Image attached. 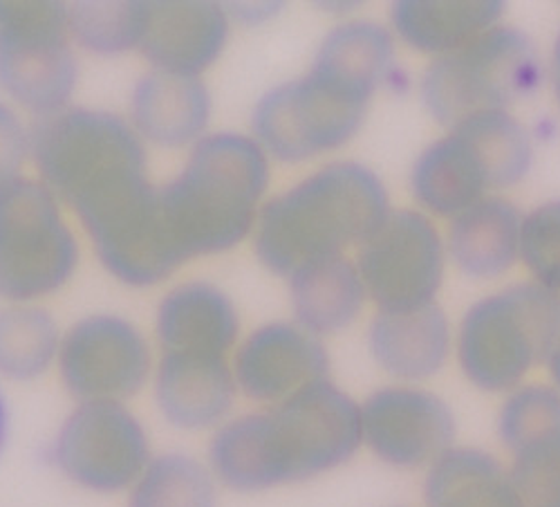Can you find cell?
<instances>
[{"mask_svg":"<svg viewBox=\"0 0 560 507\" xmlns=\"http://www.w3.org/2000/svg\"><path fill=\"white\" fill-rule=\"evenodd\" d=\"M271 182V160L252 135L209 132L175 177L158 187L168 250L182 267L238 247L254 227Z\"/></svg>","mask_w":560,"mask_h":507,"instance_id":"3","label":"cell"},{"mask_svg":"<svg viewBox=\"0 0 560 507\" xmlns=\"http://www.w3.org/2000/svg\"><path fill=\"white\" fill-rule=\"evenodd\" d=\"M427 507H525L509 468L478 447H453L427 470Z\"/></svg>","mask_w":560,"mask_h":507,"instance_id":"24","label":"cell"},{"mask_svg":"<svg viewBox=\"0 0 560 507\" xmlns=\"http://www.w3.org/2000/svg\"><path fill=\"white\" fill-rule=\"evenodd\" d=\"M560 425V393L551 384L525 382L506 393L498 413V438L513 451L532 436Z\"/></svg>","mask_w":560,"mask_h":507,"instance_id":"31","label":"cell"},{"mask_svg":"<svg viewBox=\"0 0 560 507\" xmlns=\"http://www.w3.org/2000/svg\"><path fill=\"white\" fill-rule=\"evenodd\" d=\"M545 66L521 27L495 25L464 48L431 59L419 77L427 113L446 130L462 119L511 111L542 85Z\"/></svg>","mask_w":560,"mask_h":507,"instance_id":"6","label":"cell"},{"mask_svg":"<svg viewBox=\"0 0 560 507\" xmlns=\"http://www.w3.org/2000/svg\"><path fill=\"white\" fill-rule=\"evenodd\" d=\"M153 456L144 423L126 402H77L48 449L66 481L102 496L126 494Z\"/></svg>","mask_w":560,"mask_h":507,"instance_id":"10","label":"cell"},{"mask_svg":"<svg viewBox=\"0 0 560 507\" xmlns=\"http://www.w3.org/2000/svg\"><path fill=\"white\" fill-rule=\"evenodd\" d=\"M545 368H547V373H549V384L560 393V342L549 353V357L545 361Z\"/></svg>","mask_w":560,"mask_h":507,"instance_id":"36","label":"cell"},{"mask_svg":"<svg viewBox=\"0 0 560 507\" xmlns=\"http://www.w3.org/2000/svg\"><path fill=\"white\" fill-rule=\"evenodd\" d=\"M549 79H551V88H553L556 102L560 104V27H558V34H556V38H553V48H551Z\"/></svg>","mask_w":560,"mask_h":507,"instance_id":"35","label":"cell"},{"mask_svg":"<svg viewBox=\"0 0 560 507\" xmlns=\"http://www.w3.org/2000/svg\"><path fill=\"white\" fill-rule=\"evenodd\" d=\"M238 393L260 406L292 397L330 378V353L323 339L296 321H269L241 339L231 355Z\"/></svg>","mask_w":560,"mask_h":507,"instance_id":"14","label":"cell"},{"mask_svg":"<svg viewBox=\"0 0 560 507\" xmlns=\"http://www.w3.org/2000/svg\"><path fill=\"white\" fill-rule=\"evenodd\" d=\"M149 3L119 0V3H74L68 5L70 38L92 55H121L139 50L144 36Z\"/></svg>","mask_w":560,"mask_h":507,"instance_id":"29","label":"cell"},{"mask_svg":"<svg viewBox=\"0 0 560 507\" xmlns=\"http://www.w3.org/2000/svg\"><path fill=\"white\" fill-rule=\"evenodd\" d=\"M521 263L532 281L560 295V200H549L525 214Z\"/></svg>","mask_w":560,"mask_h":507,"instance_id":"32","label":"cell"},{"mask_svg":"<svg viewBox=\"0 0 560 507\" xmlns=\"http://www.w3.org/2000/svg\"><path fill=\"white\" fill-rule=\"evenodd\" d=\"M393 211L384 180L354 160L314 169L290 189L267 198L254 227V254L271 274L346 256Z\"/></svg>","mask_w":560,"mask_h":507,"instance_id":"4","label":"cell"},{"mask_svg":"<svg viewBox=\"0 0 560 507\" xmlns=\"http://www.w3.org/2000/svg\"><path fill=\"white\" fill-rule=\"evenodd\" d=\"M372 95L310 66L269 88L252 113V137L269 160L303 164L348 147L365 124Z\"/></svg>","mask_w":560,"mask_h":507,"instance_id":"7","label":"cell"},{"mask_svg":"<svg viewBox=\"0 0 560 507\" xmlns=\"http://www.w3.org/2000/svg\"><path fill=\"white\" fill-rule=\"evenodd\" d=\"M211 111V92L202 77L151 70L132 88L128 122L144 145L191 151L209 135Z\"/></svg>","mask_w":560,"mask_h":507,"instance_id":"18","label":"cell"},{"mask_svg":"<svg viewBox=\"0 0 560 507\" xmlns=\"http://www.w3.org/2000/svg\"><path fill=\"white\" fill-rule=\"evenodd\" d=\"M8 438H10V408L3 391H0V456L5 451Z\"/></svg>","mask_w":560,"mask_h":507,"instance_id":"37","label":"cell"},{"mask_svg":"<svg viewBox=\"0 0 560 507\" xmlns=\"http://www.w3.org/2000/svg\"><path fill=\"white\" fill-rule=\"evenodd\" d=\"M312 68L343 79L375 97L397 68V38L388 25L377 21H343L323 36Z\"/></svg>","mask_w":560,"mask_h":507,"instance_id":"25","label":"cell"},{"mask_svg":"<svg viewBox=\"0 0 560 507\" xmlns=\"http://www.w3.org/2000/svg\"><path fill=\"white\" fill-rule=\"evenodd\" d=\"M79 241L66 207L38 177L0 189V301L36 303L70 284Z\"/></svg>","mask_w":560,"mask_h":507,"instance_id":"8","label":"cell"},{"mask_svg":"<svg viewBox=\"0 0 560 507\" xmlns=\"http://www.w3.org/2000/svg\"><path fill=\"white\" fill-rule=\"evenodd\" d=\"M455 348V331L444 308L377 312L368 326L370 357L397 384H419L444 371Z\"/></svg>","mask_w":560,"mask_h":507,"instance_id":"17","label":"cell"},{"mask_svg":"<svg viewBox=\"0 0 560 507\" xmlns=\"http://www.w3.org/2000/svg\"><path fill=\"white\" fill-rule=\"evenodd\" d=\"M525 214L500 194L448 220L446 256L471 281H495L521 261Z\"/></svg>","mask_w":560,"mask_h":507,"instance_id":"21","label":"cell"},{"mask_svg":"<svg viewBox=\"0 0 560 507\" xmlns=\"http://www.w3.org/2000/svg\"><path fill=\"white\" fill-rule=\"evenodd\" d=\"M410 194L419 211L451 220L495 192L482 151L469 132L455 126L417 155Z\"/></svg>","mask_w":560,"mask_h":507,"instance_id":"19","label":"cell"},{"mask_svg":"<svg viewBox=\"0 0 560 507\" xmlns=\"http://www.w3.org/2000/svg\"><path fill=\"white\" fill-rule=\"evenodd\" d=\"M229 12L231 23L233 21H241L245 25H260L265 21H269L271 16H276L280 12L278 3H241V5H224Z\"/></svg>","mask_w":560,"mask_h":507,"instance_id":"34","label":"cell"},{"mask_svg":"<svg viewBox=\"0 0 560 507\" xmlns=\"http://www.w3.org/2000/svg\"><path fill=\"white\" fill-rule=\"evenodd\" d=\"M509 453V476L523 505L560 507V425L532 436Z\"/></svg>","mask_w":560,"mask_h":507,"instance_id":"30","label":"cell"},{"mask_svg":"<svg viewBox=\"0 0 560 507\" xmlns=\"http://www.w3.org/2000/svg\"><path fill=\"white\" fill-rule=\"evenodd\" d=\"M155 361L149 337L132 321L97 312L63 333L57 371L77 402H128L151 384Z\"/></svg>","mask_w":560,"mask_h":507,"instance_id":"12","label":"cell"},{"mask_svg":"<svg viewBox=\"0 0 560 507\" xmlns=\"http://www.w3.org/2000/svg\"><path fill=\"white\" fill-rule=\"evenodd\" d=\"M288 281L294 321L318 339L354 326L370 301L361 274L348 256L305 265Z\"/></svg>","mask_w":560,"mask_h":507,"instance_id":"23","label":"cell"},{"mask_svg":"<svg viewBox=\"0 0 560 507\" xmlns=\"http://www.w3.org/2000/svg\"><path fill=\"white\" fill-rule=\"evenodd\" d=\"M444 234L419 209H393L357 247V269L377 312H408L438 301L446 274Z\"/></svg>","mask_w":560,"mask_h":507,"instance_id":"11","label":"cell"},{"mask_svg":"<svg viewBox=\"0 0 560 507\" xmlns=\"http://www.w3.org/2000/svg\"><path fill=\"white\" fill-rule=\"evenodd\" d=\"M455 126L469 132L482 151L495 194L513 189L529 175L534 164V135L511 111L471 115Z\"/></svg>","mask_w":560,"mask_h":507,"instance_id":"28","label":"cell"},{"mask_svg":"<svg viewBox=\"0 0 560 507\" xmlns=\"http://www.w3.org/2000/svg\"><path fill=\"white\" fill-rule=\"evenodd\" d=\"M361 447V404L328 378L231 416L211 434L207 465L220 487L262 494L330 474Z\"/></svg>","mask_w":560,"mask_h":507,"instance_id":"2","label":"cell"},{"mask_svg":"<svg viewBox=\"0 0 560 507\" xmlns=\"http://www.w3.org/2000/svg\"><path fill=\"white\" fill-rule=\"evenodd\" d=\"M63 333L57 319L36 303L0 308V378L34 382L57 366Z\"/></svg>","mask_w":560,"mask_h":507,"instance_id":"26","label":"cell"},{"mask_svg":"<svg viewBox=\"0 0 560 507\" xmlns=\"http://www.w3.org/2000/svg\"><path fill=\"white\" fill-rule=\"evenodd\" d=\"M363 447L397 470H429L455 447L457 420L444 397L419 384H388L361 404Z\"/></svg>","mask_w":560,"mask_h":507,"instance_id":"13","label":"cell"},{"mask_svg":"<svg viewBox=\"0 0 560 507\" xmlns=\"http://www.w3.org/2000/svg\"><path fill=\"white\" fill-rule=\"evenodd\" d=\"M220 483L207 460L184 451L155 453L126 492V507H218Z\"/></svg>","mask_w":560,"mask_h":507,"instance_id":"27","label":"cell"},{"mask_svg":"<svg viewBox=\"0 0 560 507\" xmlns=\"http://www.w3.org/2000/svg\"><path fill=\"white\" fill-rule=\"evenodd\" d=\"M504 12L502 0H397L388 27L406 48L438 59L500 25Z\"/></svg>","mask_w":560,"mask_h":507,"instance_id":"22","label":"cell"},{"mask_svg":"<svg viewBox=\"0 0 560 507\" xmlns=\"http://www.w3.org/2000/svg\"><path fill=\"white\" fill-rule=\"evenodd\" d=\"M231 19L213 0H151L139 53L151 70L202 77L224 53Z\"/></svg>","mask_w":560,"mask_h":507,"instance_id":"16","label":"cell"},{"mask_svg":"<svg viewBox=\"0 0 560 507\" xmlns=\"http://www.w3.org/2000/svg\"><path fill=\"white\" fill-rule=\"evenodd\" d=\"M558 342L560 295L527 279L466 308L453 353L466 382L485 393L506 395L545 366Z\"/></svg>","mask_w":560,"mask_h":507,"instance_id":"5","label":"cell"},{"mask_svg":"<svg viewBox=\"0 0 560 507\" xmlns=\"http://www.w3.org/2000/svg\"><path fill=\"white\" fill-rule=\"evenodd\" d=\"M27 160H32V128L10 102L0 100V189L23 177Z\"/></svg>","mask_w":560,"mask_h":507,"instance_id":"33","label":"cell"},{"mask_svg":"<svg viewBox=\"0 0 560 507\" xmlns=\"http://www.w3.org/2000/svg\"><path fill=\"white\" fill-rule=\"evenodd\" d=\"M79 81L68 5L0 0V90L36 119L70 108Z\"/></svg>","mask_w":560,"mask_h":507,"instance_id":"9","label":"cell"},{"mask_svg":"<svg viewBox=\"0 0 560 507\" xmlns=\"http://www.w3.org/2000/svg\"><path fill=\"white\" fill-rule=\"evenodd\" d=\"M153 400L166 425L179 431H215L238 400L231 357L160 353L153 371Z\"/></svg>","mask_w":560,"mask_h":507,"instance_id":"15","label":"cell"},{"mask_svg":"<svg viewBox=\"0 0 560 507\" xmlns=\"http://www.w3.org/2000/svg\"><path fill=\"white\" fill-rule=\"evenodd\" d=\"M243 321L231 297L209 281L171 288L155 312L160 353L231 357L241 344Z\"/></svg>","mask_w":560,"mask_h":507,"instance_id":"20","label":"cell"},{"mask_svg":"<svg viewBox=\"0 0 560 507\" xmlns=\"http://www.w3.org/2000/svg\"><path fill=\"white\" fill-rule=\"evenodd\" d=\"M32 162L113 279L151 288L179 269L162 229L147 145L126 117L70 106L36 119Z\"/></svg>","mask_w":560,"mask_h":507,"instance_id":"1","label":"cell"}]
</instances>
